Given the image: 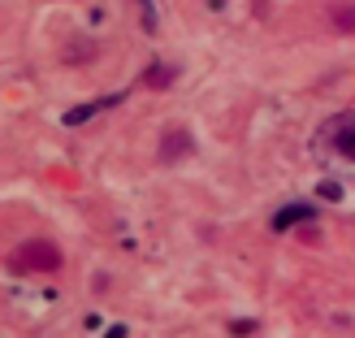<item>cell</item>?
Masks as SVG:
<instances>
[{
    "mask_svg": "<svg viewBox=\"0 0 355 338\" xmlns=\"http://www.w3.org/2000/svg\"><path fill=\"white\" fill-rule=\"evenodd\" d=\"M312 217H316V204H286V208H282L277 217H273V230H277V235H286L291 226L312 221Z\"/></svg>",
    "mask_w": 355,
    "mask_h": 338,
    "instance_id": "3957f363",
    "label": "cell"
},
{
    "mask_svg": "<svg viewBox=\"0 0 355 338\" xmlns=\"http://www.w3.org/2000/svg\"><path fill=\"white\" fill-rule=\"evenodd\" d=\"M325 144L343 156V161H351L355 165V113H334L329 121H325Z\"/></svg>",
    "mask_w": 355,
    "mask_h": 338,
    "instance_id": "6da1fadb",
    "label": "cell"
},
{
    "mask_svg": "<svg viewBox=\"0 0 355 338\" xmlns=\"http://www.w3.org/2000/svg\"><path fill=\"white\" fill-rule=\"evenodd\" d=\"M148 78H152L156 87H165V83L173 78V69H169V65H161V61H156V69H152V74H148Z\"/></svg>",
    "mask_w": 355,
    "mask_h": 338,
    "instance_id": "277c9868",
    "label": "cell"
},
{
    "mask_svg": "<svg viewBox=\"0 0 355 338\" xmlns=\"http://www.w3.org/2000/svg\"><path fill=\"white\" fill-rule=\"evenodd\" d=\"M57 247H48L44 239H35V243H26L22 252H17V264H44V269H57Z\"/></svg>",
    "mask_w": 355,
    "mask_h": 338,
    "instance_id": "7a4b0ae2",
    "label": "cell"
}]
</instances>
